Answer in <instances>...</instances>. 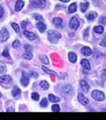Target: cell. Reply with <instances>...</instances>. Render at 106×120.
<instances>
[{"instance_id": "42", "label": "cell", "mask_w": 106, "mask_h": 120, "mask_svg": "<svg viewBox=\"0 0 106 120\" xmlns=\"http://www.w3.org/2000/svg\"><path fill=\"white\" fill-rule=\"evenodd\" d=\"M7 112H14V108L13 107H9V108H7Z\"/></svg>"}, {"instance_id": "46", "label": "cell", "mask_w": 106, "mask_h": 120, "mask_svg": "<svg viewBox=\"0 0 106 120\" xmlns=\"http://www.w3.org/2000/svg\"><path fill=\"white\" fill-rule=\"evenodd\" d=\"M103 111H106V108H104V109H103Z\"/></svg>"}, {"instance_id": "21", "label": "cell", "mask_w": 106, "mask_h": 120, "mask_svg": "<svg viewBox=\"0 0 106 120\" xmlns=\"http://www.w3.org/2000/svg\"><path fill=\"white\" fill-rule=\"evenodd\" d=\"M80 86L84 91H88L89 90V85H88V83H87L86 80H81L80 81Z\"/></svg>"}, {"instance_id": "15", "label": "cell", "mask_w": 106, "mask_h": 120, "mask_svg": "<svg viewBox=\"0 0 106 120\" xmlns=\"http://www.w3.org/2000/svg\"><path fill=\"white\" fill-rule=\"evenodd\" d=\"M62 23H63V20L61 18H58V17L53 18V24H54L56 27H62Z\"/></svg>"}, {"instance_id": "24", "label": "cell", "mask_w": 106, "mask_h": 120, "mask_svg": "<svg viewBox=\"0 0 106 120\" xmlns=\"http://www.w3.org/2000/svg\"><path fill=\"white\" fill-rule=\"evenodd\" d=\"M88 7H89V3L88 2H83L80 4V10L82 11V12H85V11L88 9Z\"/></svg>"}, {"instance_id": "6", "label": "cell", "mask_w": 106, "mask_h": 120, "mask_svg": "<svg viewBox=\"0 0 106 120\" xmlns=\"http://www.w3.org/2000/svg\"><path fill=\"white\" fill-rule=\"evenodd\" d=\"M79 25H80V22L79 20L77 19V17H72L71 18V20L69 22V26L72 29H77L79 27Z\"/></svg>"}, {"instance_id": "37", "label": "cell", "mask_w": 106, "mask_h": 120, "mask_svg": "<svg viewBox=\"0 0 106 120\" xmlns=\"http://www.w3.org/2000/svg\"><path fill=\"white\" fill-rule=\"evenodd\" d=\"M100 46H103V47H106V36L103 37V39H101L100 41Z\"/></svg>"}, {"instance_id": "14", "label": "cell", "mask_w": 106, "mask_h": 120, "mask_svg": "<svg viewBox=\"0 0 106 120\" xmlns=\"http://www.w3.org/2000/svg\"><path fill=\"white\" fill-rule=\"evenodd\" d=\"M21 95V90L20 88H18V86H14L13 87V90H12V96L13 97H17Z\"/></svg>"}, {"instance_id": "4", "label": "cell", "mask_w": 106, "mask_h": 120, "mask_svg": "<svg viewBox=\"0 0 106 120\" xmlns=\"http://www.w3.org/2000/svg\"><path fill=\"white\" fill-rule=\"evenodd\" d=\"M8 38H9L8 30L6 28H2L1 31H0V41H1V42H4V41L8 40Z\"/></svg>"}, {"instance_id": "10", "label": "cell", "mask_w": 106, "mask_h": 120, "mask_svg": "<svg viewBox=\"0 0 106 120\" xmlns=\"http://www.w3.org/2000/svg\"><path fill=\"white\" fill-rule=\"evenodd\" d=\"M92 49L90 47L88 46H84V47H82L81 48V53L84 55V56H89V55H91L92 54Z\"/></svg>"}, {"instance_id": "26", "label": "cell", "mask_w": 106, "mask_h": 120, "mask_svg": "<svg viewBox=\"0 0 106 120\" xmlns=\"http://www.w3.org/2000/svg\"><path fill=\"white\" fill-rule=\"evenodd\" d=\"M39 58H40L41 62H42L43 64H48V63H49V60H48V58H47V56H45V55H40Z\"/></svg>"}, {"instance_id": "22", "label": "cell", "mask_w": 106, "mask_h": 120, "mask_svg": "<svg viewBox=\"0 0 106 120\" xmlns=\"http://www.w3.org/2000/svg\"><path fill=\"white\" fill-rule=\"evenodd\" d=\"M94 32L98 33V34H102V33L104 32L103 26H101V25H97V26H95V27H94Z\"/></svg>"}, {"instance_id": "17", "label": "cell", "mask_w": 106, "mask_h": 120, "mask_svg": "<svg viewBox=\"0 0 106 120\" xmlns=\"http://www.w3.org/2000/svg\"><path fill=\"white\" fill-rule=\"evenodd\" d=\"M63 91H64V93H65L66 95H72L73 90H72V87H71L70 85H65L64 86V88H63Z\"/></svg>"}, {"instance_id": "18", "label": "cell", "mask_w": 106, "mask_h": 120, "mask_svg": "<svg viewBox=\"0 0 106 120\" xmlns=\"http://www.w3.org/2000/svg\"><path fill=\"white\" fill-rule=\"evenodd\" d=\"M68 58H69V61L70 62H76V60H77V55L74 53V52H69L68 53Z\"/></svg>"}, {"instance_id": "31", "label": "cell", "mask_w": 106, "mask_h": 120, "mask_svg": "<svg viewBox=\"0 0 106 120\" xmlns=\"http://www.w3.org/2000/svg\"><path fill=\"white\" fill-rule=\"evenodd\" d=\"M47 103H48V100L46 98H43L40 102V106L41 107H47Z\"/></svg>"}, {"instance_id": "3", "label": "cell", "mask_w": 106, "mask_h": 120, "mask_svg": "<svg viewBox=\"0 0 106 120\" xmlns=\"http://www.w3.org/2000/svg\"><path fill=\"white\" fill-rule=\"evenodd\" d=\"M77 98H78V101H79V103H80V104L84 105V106L89 105V99L87 98L84 94H82V93H78Z\"/></svg>"}, {"instance_id": "9", "label": "cell", "mask_w": 106, "mask_h": 120, "mask_svg": "<svg viewBox=\"0 0 106 120\" xmlns=\"http://www.w3.org/2000/svg\"><path fill=\"white\" fill-rule=\"evenodd\" d=\"M32 5L42 8V7L46 5V1L45 0H32Z\"/></svg>"}, {"instance_id": "1", "label": "cell", "mask_w": 106, "mask_h": 120, "mask_svg": "<svg viewBox=\"0 0 106 120\" xmlns=\"http://www.w3.org/2000/svg\"><path fill=\"white\" fill-rule=\"evenodd\" d=\"M48 39L50 40V42H57V41L61 38V34L59 32L55 31V30H49L47 33Z\"/></svg>"}, {"instance_id": "7", "label": "cell", "mask_w": 106, "mask_h": 120, "mask_svg": "<svg viewBox=\"0 0 106 120\" xmlns=\"http://www.w3.org/2000/svg\"><path fill=\"white\" fill-rule=\"evenodd\" d=\"M29 76H28V74L25 72H22V77H21V80H20V82H21V84L23 85V86H27L28 84H29Z\"/></svg>"}, {"instance_id": "38", "label": "cell", "mask_w": 106, "mask_h": 120, "mask_svg": "<svg viewBox=\"0 0 106 120\" xmlns=\"http://www.w3.org/2000/svg\"><path fill=\"white\" fill-rule=\"evenodd\" d=\"M2 56H4V57H7V58H9L10 57V55H9V51L8 49H5L4 51L2 52Z\"/></svg>"}, {"instance_id": "33", "label": "cell", "mask_w": 106, "mask_h": 120, "mask_svg": "<svg viewBox=\"0 0 106 120\" xmlns=\"http://www.w3.org/2000/svg\"><path fill=\"white\" fill-rule=\"evenodd\" d=\"M31 98H32L33 100H35V101L39 100V94H38L37 92H33L32 94H31Z\"/></svg>"}, {"instance_id": "12", "label": "cell", "mask_w": 106, "mask_h": 120, "mask_svg": "<svg viewBox=\"0 0 106 120\" xmlns=\"http://www.w3.org/2000/svg\"><path fill=\"white\" fill-rule=\"evenodd\" d=\"M23 7H24V1L23 0H17L16 4H15V10L16 11H21Z\"/></svg>"}, {"instance_id": "41", "label": "cell", "mask_w": 106, "mask_h": 120, "mask_svg": "<svg viewBox=\"0 0 106 120\" xmlns=\"http://www.w3.org/2000/svg\"><path fill=\"white\" fill-rule=\"evenodd\" d=\"M102 77H103L104 79H106V69H104L102 71Z\"/></svg>"}, {"instance_id": "19", "label": "cell", "mask_w": 106, "mask_h": 120, "mask_svg": "<svg viewBox=\"0 0 106 120\" xmlns=\"http://www.w3.org/2000/svg\"><path fill=\"white\" fill-rule=\"evenodd\" d=\"M77 11V4L76 3H71L68 7V12L69 13H74Z\"/></svg>"}, {"instance_id": "32", "label": "cell", "mask_w": 106, "mask_h": 120, "mask_svg": "<svg viewBox=\"0 0 106 120\" xmlns=\"http://www.w3.org/2000/svg\"><path fill=\"white\" fill-rule=\"evenodd\" d=\"M28 76L29 77H32V78H36V79H37L39 75H38V73H37V72H34V71H32V72H29L28 73Z\"/></svg>"}, {"instance_id": "11", "label": "cell", "mask_w": 106, "mask_h": 120, "mask_svg": "<svg viewBox=\"0 0 106 120\" xmlns=\"http://www.w3.org/2000/svg\"><path fill=\"white\" fill-rule=\"evenodd\" d=\"M81 65H82L83 68H85L86 70H90V69H91V65H90L89 60L86 59V58H83L81 60Z\"/></svg>"}, {"instance_id": "44", "label": "cell", "mask_w": 106, "mask_h": 120, "mask_svg": "<svg viewBox=\"0 0 106 120\" xmlns=\"http://www.w3.org/2000/svg\"><path fill=\"white\" fill-rule=\"evenodd\" d=\"M60 1H61V2H64V3H66V2L69 1V0H60Z\"/></svg>"}, {"instance_id": "16", "label": "cell", "mask_w": 106, "mask_h": 120, "mask_svg": "<svg viewBox=\"0 0 106 120\" xmlns=\"http://www.w3.org/2000/svg\"><path fill=\"white\" fill-rule=\"evenodd\" d=\"M48 100L51 101L52 103H57V102H59V101H60V98H59V97H57L56 95H54V94H49L48 95Z\"/></svg>"}, {"instance_id": "27", "label": "cell", "mask_w": 106, "mask_h": 120, "mask_svg": "<svg viewBox=\"0 0 106 120\" xmlns=\"http://www.w3.org/2000/svg\"><path fill=\"white\" fill-rule=\"evenodd\" d=\"M32 53L31 52H25V53L22 55V57H23L24 59H27V60H30V59H32Z\"/></svg>"}, {"instance_id": "43", "label": "cell", "mask_w": 106, "mask_h": 120, "mask_svg": "<svg viewBox=\"0 0 106 120\" xmlns=\"http://www.w3.org/2000/svg\"><path fill=\"white\" fill-rule=\"evenodd\" d=\"M26 23H27V22H26V21H23V22H22V25H21V27L23 28V29H24V28L26 27V25H27Z\"/></svg>"}, {"instance_id": "25", "label": "cell", "mask_w": 106, "mask_h": 120, "mask_svg": "<svg viewBox=\"0 0 106 120\" xmlns=\"http://www.w3.org/2000/svg\"><path fill=\"white\" fill-rule=\"evenodd\" d=\"M6 71H7L6 65H5L2 61H0V73H5Z\"/></svg>"}, {"instance_id": "29", "label": "cell", "mask_w": 106, "mask_h": 120, "mask_svg": "<svg viewBox=\"0 0 106 120\" xmlns=\"http://www.w3.org/2000/svg\"><path fill=\"white\" fill-rule=\"evenodd\" d=\"M51 109H52L53 112H59L60 111V106L58 104H53L52 107H51Z\"/></svg>"}, {"instance_id": "2", "label": "cell", "mask_w": 106, "mask_h": 120, "mask_svg": "<svg viewBox=\"0 0 106 120\" xmlns=\"http://www.w3.org/2000/svg\"><path fill=\"white\" fill-rule=\"evenodd\" d=\"M91 96L96 101H103L105 99V94L100 90H93L91 92Z\"/></svg>"}, {"instance_id": "36", "label": "cell", "mask_w": 106, "mask_h": 120, "mask_svg": "<svg viewBox=\"0 0 106 120\" xmlns=\"http://www.w3.org/2000/svg\"><path fill=\"white\" fill-rule=\"evenodd\" d=\"M99 23L103 24V25H106V16H101V18L99 19Z\"/></svg>"}, {"instance_id": "40", "label": "cell", "mask_w": 106, "mask_h": 120, "mask_svg": "<svg viewBox=\"0 0 106 120\" xmlns=\"http://www.w3.org/2000/svg\"><path fill=\"white\" fill-rule=\"evenodd\" d=\"M25 49L27 50V51H29V50H31V46H30V45H28V44H25Z\"/></svg>"}, {"instance_id": "39", "label": "cell", "mask_w": 106, "mask_h": 120, "mask_svg": "<svg viewBox=\"0 0 106 120\" xmlns=\"http://www.w3.org/2000/svg\"><path fill=\"white\" fill-rule=\"evenodd\" d=\"M3 13H4V10H3L2 6H0V18H1L3 16Z\"/></svg>"}, {"instance_id": "8", "label": "cell", "mask_w": 106, "mask_h": 120, "mask_svg": "<svg viewBox=\"0 0 106 120\" xmlns=\"http://www.w3.org/2000/svg\"><path fill=\"white\" fill-rule=\"evenodd\" d=\"M23 34H24V36L26 37V38H28L29 40H35V39H37V36H36L35 34H34L33 32L27 31V30H24Z\"/></svg>"}, {"instance_id": "34", "label": "cell", "mask_w": 106, "mask_h": 120, "mask_svg": "<svg viewBox=\"0 0 106 120\" xmlns=\"http://www.w3.org/2000/svg\"><path fill=\"white\" fill-rule=\"evenodd\" d=\"M42 70L44 71V72H45V73H47V74H50V75H52V74H53V72H52V71H51L50 69H48V68H47V67H45L44 65L42 66Z\"/></svg>"}, {"instance_id": "28", "label": "cell", "mask_w": 106, "mask_h": 120, "mask_svg": "<svg viewBox=\"0 0 106 120\" xmlns=\"http://www.w3.org/2000/svg\"><path fill=\"white\" fill-rule=\"evenodd\" d=\"M11 26H12V28L15 30V32H19L20 31V27H19V25H18L17 23H15V22H12L11 23Z\"/></svg>"}, {"instance_id": "20", "label": "cell", "mask_w": 106, "mask_h": 120, "mask_svg": "<svg viewBox=\"0 0 106 120\" xmlns=\"http://www.w3.org/2000/svg\"><path fill=\"white\" fill-rule=\"evenodd\" d=\"M96 17H97V13L96 12H90L86 15V18H87V20H89V21H92L94 19H96Z\"/></svg>"}, {"instance_id": "5", "label": "cell", "mask_w": 106, "mask_h": 120, "mask_svg": "<svg viewBox=\"0 0 106 120\" xmlns=\"http://www.w3.org/2000/svg\"><path fill=\"white\" fill-rule=\"evenodd\" d=\"M11 81H12V78H11L10 75H2V76H0V84L7 85Z\"/></svg>"}, {"instance_id": "35", "label": "cell", "mask_w": 106, "mask_h": 120, "mask_svg": "<svg viewBox=\"0 0 106 120\" xmlns=\"http://www.w3.org/2000/svg\"><path fill=\"white\" fill-rule=\"evenodd\" d=\"M33 17H34V18H35V19H36V20H39V21H41V20H43V17H42V16H41V15H40V14H36V13H34V14H33Z\"/></svg>"}, {"instance_id": "23", "label": "cell", "mask_w": 106, "mask_h": 120, "mask_svg": "<svg viewBox=\"0 0 106 120\" xmlns=\"http://www.w3.org/2000/svg\"><path fill=\"white\" fill-rule=\"evenodd\" d=\"M40 87L44 90H47V89H49V83L46 80H42L40 82Z\"/></svg>"}, {"instance_id": "30", "label": "cell", "mask_w": 106, "mask_h": 120, "mask_svg": "<svg viewBox=\"0 0 106 120\" xmlns=\"http://www.w3.org/2000/svg\"><path fill=\"white\" fill-rule=\"evenodd\" d=\"M20 41L18 40V39H16V40H14L13 41V43H12V46H13V48H18L20 46Z\"/></svg>"}, {"instance_id": "13", "label": "cell", "mask_w": 106, "mask_h": 120, "mask_svg": "<svg viewBox=\"0 0 106 120\" xmlns=\"http://www.w3.org/2000/svg\"><path fill=\"white\" fill-rule=\"evenodd\" d=\"M36 27H37V29H38L40 32H45V30H46V24L40 21V22H37Z\"/></svg>"}, {"instance_id": "45", "label": "cell", "mask_w": 106, "mask_h": 120, "mask_svg": "<svg viewBox=\"0 0 106 120\" xmlns=\"http://www.w3.org/2000/svg\"><path fill=\"white\" fill-rule=\"evenodd\" d=\"M1 96H2V94H1V93H0V98H1Z\"/></svg>"}]
</instances>
